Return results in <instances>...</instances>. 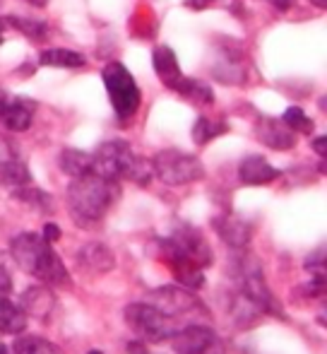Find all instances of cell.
I'll use <instances>...</instances> for the list:
<instances>
[{"instance_id": "cell-1", "label": "cell", "mask_w": 327, "mask_h": 354, "mask_svg": "<svg viewBox=\"0 0 327 354\" xmlns=\"http://www.w3.org/2000/svg\"><path fill=\"white\" fill-rule=\"evenodd\" d=\"M10 258L17 263L19 270L37 277L46 287H70L72 284L66 263L53 251V243H48L34 232H22L10 241Z\"/></svg>"}, {"instance_id": "cell-2", "label": "cell", "mask_w": 327, "mask_h": 354, "mask_svg": "<svg viewBox=\"0 0 327 354\" xmlns=\"http://www.w3.org/2000/svg\"><path fill=\"white\" fill-rule=\"evenodd\" d=\"M118 196H121L118 181L87 174V176L72 178L68 188V210L80 227H92L106 217Z\"/></svg>"}, {"instance_id": "cell-3", "label": "cell", "mask_w": 327, "mask_h": 354, "mask_svg": "<svg viewBox=\"0 0 327 354\" xmlns=\"http://www.w3.org/2000/svg\"><path fill=\"white\" fill-rule=\"evenodd\" d=\"M231 275H234L236 284H239V294L246 297L257 311L267 313V316L286 318L279 299H277L275 294H272V289L267 287L260 258L248 253L246 248L239 251V256L231 261Z\"/></svg>"}, {"instance_id": "cell-4", "label": "cell", "mask_w": 327, "mask_h": 354, "mask_svg": "<svg viewBox=\"0 0 327 354\" xmlns=\"http://www.w3.org/2000/svg\"><path fill=\"white\" fill-rule=\"evenodd\" d=\"M157 248H159V258L166 266L173 261H188L200 270H207L215 263L212 246L202 236L200 229L190 227V224H178L171 232V236L157 241Z\"/></svg>"}, {"instance_id": "cell-5", "label": "cell", "mask_w": 327, "mask_h": 354, "mask_svg": "<svg viewBox=\"0 0 327 354\" xmlns=\"http://www.w3.org/2000/svg\"><path fill=\"white\" fill-rule=\"evenodd\" d=\"M101 80H103V87H106L116 116L118 118L135 116L137 109H140L142 94H140V87H137L135 77L130 75V71H128L123 63L111 61L103 66Z\"/></svg>"}, {"instance_id": "cell-6", "label": "cell", "mask_w": 327, "mask_h": 354, "mask_svg": "<svg viewBox=\"0 0 327 354\" xmlns=\"http://www.w3.org/2000/svg\"><path fill=\"white\" fill-rule=\"evenodd\" d=\"M152 171L166 186H188L205 178V167L195 154L181 149H161L152 157Z\"/></svg>"}, {"instance_id": "cell-7", "label": "cell", "mask_w": 327, "mask_h": 354, "mask_svg": "<svg viewBox=\"0 0 327 354\" xmlns=\"http://www.w3.org/2000/svg\"><path fill=\"white\" fill-rule=\"evenodd\" d=\"M126 321L130 330L145 342H166L176 333V323L150 301H135L126 306Z\"/></svg>"}, {"instance_id": "cell-8", "label": "cell", "mask_w": 327, "mask_h": 354, "mask_svg": "<svg viewBox=\"0 0 327 354\" xmlns=\"http://www.w3.org/2000/svg\"><path fill=\"white\" fill-rule=\"evenodd\" d=\"M135 159V152L128 142L108 140L99 145L97 152L92 154V174L111 178V181H121V178H128Z\"/></svg>"}, {"instance_id": "cell-9", "label": "cell", "mask_w": 327, "mask_h": 354, "mask_svg": "<svg viewBox=\"0 0 327 354\" xmlns=\"http://www.w3.org/2000/svg\"><path fill=\"white\" fill-rule=\"evenodd\" d=\"M150 304L157 306L161 313H166L168 318H183V316H195V313H205L210 316L205 308V304L197 299V294L192 289H186L181 284H171V287H159L150 294Z\"/></svg>"}, {"instance_id": "cell-10", "label": "cell", "mask_w": 327, "mask_h": 354, "mask_svg": "<svg viewBox=\"0 0 327 354\" xmlns=\"http://www.w3.org/2000/svg\"><path fill=\"white\" fill-rule=\"evenodd\" d=\"M171 347L176 354H207L219 345V337L212 328L202 323H190V326L176 330L171 337Z\"/></svg>"}, {"instance_id": "cell-11", "label": "cell", "mask_w": 327, "mask_h": 354, "mask_svg": "<svg viewBox=\"0 0 327 354\" xmlns=\"http://www.w3.org/2000/svg\"><path fill=\"white\" fill-rule=\"evenodd\" d=\"M77 266H80L82 272H89V275H106L116 268V256L113 251L101 241H89L77 251L75 256Z\"/></svg>"}, {"instance_id": "cell-12", "label": "cell", "mask_w": 327, "mask_h": 354, "mask_svg": "<svg viewBox=\"0 0 327 354\" xmlns=\"http://www.w3.org/2000/svg\"><path fill=\"white\" fill-rule=\"evenodd\" d=\"M212 224H215L219 239L229 248H234V251L248 248V243L252 239V227L241 217H236V214H219V217L212 219Z\"/></svg>"}, {"instance_id": "cell-13", "label": "cell", "mask_w": 327, "mask_h": 354, "mask_svg": "<svg viewBox=\"0 0 327 354\" xmlns=\"http://www.w3.org/2000/svg\"><path fill=\"white\" fill-rule=\"evenodd\" d=\"M19 308L27 313V318L46 321L53 313V308H56V297H53L51 287H46V284H34V287H27L22 292Z\"/></svg>"}, {"instance_id": "cell-14", "label": "cell", "mask_w": 327, "mask_h": 354, "mask_svg": "<svg viewBox=\"0 0 327 354\" xmlns=\"http://www.w3.org/2000/svg\"><path fill=\"white\" fill-rule=\"evenodd\" d=\"M255 136L262 145L279 152H286L296 145V133L286 128L284 121H275V118H260L255 126Z\"/></svg>"}, {"instance_id": "cell-15", "label": "cell", "mask_w": 327, "mask_h": 354, "mask_svg": "<svg viewBox=\"0 0 327 354\" xmlns=\"http://www.w3.org/2000/svg\"><path fill=\"white\" fill-rule=\"evenodd\" d=\"M277 176H279V169H275L265 157H257V154H250L239 164V178L246 186H265Z\"/></svg>"}, {"instance_id": "cell-16", "label": "cell", "mask_w": 327, "mask_h": 354, "mask_svg": "<svg viewBox=\"0 0 327 354\" xmlns=\"http://www.w3.org/2000/svg\"><path fill=\"white\" fill-rule=\"evenodd\" d=\"M34 102H27V99L17 97V99H10L8 106L3 109L0 113V121L8 131L12 133H24L32 128V118H34Z\"/></svg>"}, {"instance_id": "cell-17", "label": "cell", "mask_w": 327, "mask_h": 354, "mask_svg": "<svg viewBox=\"0 0 327 354\" xmlns=\"http://www.w3.org/2000/svg\"><path fill=\"white\" fill-rule=\"evenodd\" d=\"M27 313L10 299V294H0V333L3 335H19L27 330Z\"/></svg>"}, {"instance_id": "cell-18", "label": "cell", "mask_w": 327, "mask_h": 354, "mask_svg": "<svg viewBox=\"0 0 327 354\" xmlns=\"http://www.w3.org/2000/svg\"><path fill=\"white\" fill-rule=\"evenodd\" d=\"M152 66H155V73L159 75L161 82L166 84L168 89L176 87L178 80L183 77L176 53H173V48H168V46H157L155 48V53H152Z\"/></svg>"}, {"instance_id": "cell-19", "label": "cell", "mask_w": 327, "mask_h": 354, "mask_svg": "<svg viewBox=\"0 0 327 354\" xmlns=\"http://www.w3.org/2000/svg\"><path fill=\"white\" fill-rule=\"evenodd\" d=\"M215 77H219L221 82L231 84V82H241L244 77V61H241V51L236 46L224 48L221 53V61H217V66L212 68Z\"/></svg>"}, {"instance_id": "cell-20", "label": "cell", "mask_w": 327, "mask_h": 354, "mask_svg": "<svg viewBox=\"0 0 327 354\" xmlns=\"http://www.w3.org/2000/svg\"><path fill=\"white\" fill-rule=\"evenodd\" d=\"M12 198H14V201H19V203H24V205H29L32 210L43 212V214H51L53 210H56V203H53V198L48 196L46 191H41V188H34L32 183L14 188Z\"/></svg>"}, {"instance_id": "cell-21", "label": "cell", "mask_w": 327, "mask_h": 354, "mask_svg": "<svg viewBox=\"0 0 327 354\" xmlns=\"http://www.w3.org/2000/svg\"><path fill=\"white\" fill-rule=\"evenodd\" d=\"M58 164H61V171L72 178L92 174V154L82 152V149H72V147L63 149L61 157H58Z\"/></svg>"}, {"instance_id": "cell-22", "label": "cell", "mask_w": 327, "mask_h": 354, "mask_svg": "<svg viewBox=\"0 0 327 354\" xmlns=\"http://www.w3.org/2000/svg\"><path fill=\"white\" fill-rule=\"evenodd\" d=\"M32 183V171L19 159H3L0 162V186L5 188H19Z\"/></svg>"}, {"instance_id": "cell-23", "label": "cell", "mask_w": 327, "mask_h": 354, "mask_svg": "<svg viewBox=\"0 0 327 354\" xmlns=\"http://www.w3.org/2000/svg\"><path fill=\"white\" fill-rule=\"evenodd\" d=\"M39 63L48 68H82L84 56L77 51H70V48H46V51L39 56Z\"/></svg>"}, {"instance_id": "cell-24", "label": "cell", "mask_w": 327, "mask_h": 354, "mask_svg": "<svg viewBox=\"0 0 327 354\" xmlns=\"http://www.w3.org/2000/svg\"><path fill=\"white\" fill-rule=\"evenodd\" d=\"M229 131V123L224 121V118H207V116H200L195 121V126H192V140L197 145H207L210 140H215V138L224 136V133Z\"/></svg>"}, {"instance_id": "cell-25", "label": "cell", "mask_w": 327, "mask_h": 354, "mask_svg": "<svg viewBox=\"0 0 327 354\" xmlns=\"http://www.w3.org/2000/svg\"><path fill=\"white\" fill-rule=\"evenodd\" d=\"M173 92L181 94V97H186V99H190V102H202V104L215 102V92H212L205 82H200V80H192V77H186V75L178 80V84L173 87Z\"/></svg>"}, {"instance_id": "cell-26", "label": "cell", "mask_w": 327, "mask_h": 354, "mask_svg": "<svg viewBox=\"0 0 327 354\" xmlns=\"http://www.w3.org/2000/svg\"><path fill=\"white\" fill-rule=\"evenodd\" d=\"M14 354H63L61 347H56L53 342H48L46 337L41 335H22L14 340V347H12Z\"/></svg>"}, {"instance_id": "cell-27", "label": "cell", "mask_w": 327, "mask_h": 354, "mask_svg": "<svg viewBox=\"0 0 327 354\" xmlns=\"http://www.w3.org/2000/svg\"><path fill=\"white\" fill-rule=\"evenodd\" d=\"M8 27H14L17 32H22L24 37L34 39V41H41L43 37L48 34V24L43 19H32V17H17V15H10Z\"/></svg>"}, {"instance_id": "cell-28", "label": "cell", "mask_w": 327, "mask_h": 354, "mask_svg": "<svg viewBox=\"0 0 327 354\" xmlns=\"http://www.w3.org/2000/svg\"><path fill=\"white\" fill-rule=\"evenodd\" d=\"M281 121H284L286 128H291V131L296 133V136H310L313 133V118L306 116V111L301 106H289L284 111V116H281Z\"/></svg>"}, {"instance_id": "cell-29", "label": "cell", "mask_w": 327, "mask_h": 354, "mask_svg": "<svg viewBox=\"0 0 327 354\" xmlns=\"http://www.w3.org/2000/svg\"><path fill=\"white\" fill-rule=\"evenodd\" d=\"M12 292V272L8 266V256L0 251V294H10Z\"/></svg>"}, {"instance_id": "cell-30", "label": "cell", "mask_w": 327, "mask_h": 354, "mask_svg": "<svg viewBox=\"0 0 327 354\" xmlns=\"http://www.w3.org/2000/svg\"><path fill=\"white\" fill-rule=\"evenodd\" d=\"M43 239H46L48 243H56L58 239L63 236V232H61V227L58 224H53V222H46L43 224V234H41Z\"/></svg>"}, {"instance_id": "cell-31", "label": "cell", "mask_w": 327, "mask_h": 354, "mask_svg": "<svg viewBox=\"0 0 327 354\" xmlns=\"http://www.w3.org/2000/svg\"><path fill=\"white\" fill-rule=\"evenodd\" d=\"M126 350L128 354H150V347H147L145 340H130Z\"/></svg>"}, {"instance_id": "cell-32", "label": "cell", "mask_w": 327, "mask_h": 354, "mask_svg": "<svg viewBox=\"0 0 327 354\" xmlns=\"http://www.w3.org/2000/svg\"><path fill=\"white\" fill-rule=\"evenodd\" d=\"M212 3H215V0H183V5H186L188 10H197V12H200V10H207Z\"/></svg>"}, {"instance_id": "cell-33", "label": "cell", "mask_w": 327, "mask_h": 354, "mask_svg": "<svg viewBox=\"0 0 327 354\" xmlns=\"http://www.w3.org/2000/svg\"><path fill=\"white\" fill-rule=\"evenodd\" d=\"M313 149L318 152V157H325V152H327V138L325 136H318L313 140Z\"/></svg>"}, {"instance_id": "cell-34", "label": "cell", "mask_w": 327, "mask_h": 354, "mask_svg": "<svg viewBox=\"0 0 327 354\" xmlns=\"http://www.w3.org/2000/svg\"><path fill=\"white\" fill-rule=\"evenodd\" d=\"M267 3H270L275 10H279V12H286V10H289L291 5L296 3V0H267Z\"/></svg>"}, {"instance_id": "cell-35", "label": "cell", "mask_w": 327, "mask_h": 354, "mask_svg": "<svg viewBox=\"0 0 327 354\" xmlns=\"http://www.w3.org/2000/svg\"><path fill=\"white\" fill-rule=\"evenodd\" d=\"M8 102H10V97L3 92V89H0V113H3V109H5V106H8Z\"/></svg>"}, {"instance_id": "cell-36", "label": "cell", "mask_w": 327, "mask_h": 354, "mask_svg": "<svg viewBox=\"0 0 327 354\" xmlns=\"http://www.w3.org/2000/svg\"><path fill=\"white\" fill-rule=\"evenodd\" d=\"M29 5H34V8H46L48 0H27Z\"/></svg>"}, {"instance_id": "cell-37", "label": "cell", "mask_w": 327, "mask_h": 354, "mask_svg": "<svg viewBox=\"0 0 327 354\" xmlns=\"http://www.w3.org/2000/svg\"><path fill=\"white\" fill-rule=\"evenodd\" d=\"M8 27V19L5 17H0V44H3V29Z\"/></svg>"}, {"instance_id": "cell-38", "label": "cell", "mask_w": 327, "mask_h": 354, "mask_svg": "<svg viewBox=\"0 0 327 354\" xmlns=\"http://www.w3.org/2000/svg\"><path fill=\"white\" fill-rule=\"evenodd\" d=\"M310 3H313V5H318L320 10H325V8H327V0H310Z\"/></svg>"}, {"instance_id": "cell-39", "label": "cell", "mask_w": 327, "mask_h": 354, "mask_svg": "<svg viewBox=\"0 0 327 354\" xmlns=\"http://www.w3.org/2000/svg\"><path fill=\"white\" fill-rule=\"evenodd\" d=\"M0 354H10V350H8V347L3 345V342H0Z\"/></svg>"}, {"instance_id": "cell-40", "label": "cell", "mask_w": 327, "mask_h": 354, "mask_svg": "<svg viewBox=\"0 0 327 354\" xmlns=\"http://www.w3.org/2000/svg\"><path fill=\"white\" fill-rule=\"evenodd\" d=\"M207 354H221V350H219V345H217V347H215V350H212V352H207Z\"/></svg>"}, {"instance_id": "cell-41", "label": "cell", "mask_w": 327, "mask_h": 354, "mask_svg": "<svg viewBox=\"0 0 327 354\" xmlns=\"http://www.w3.org/2000/svg\"><path fill=\"white\" fill-rule=\"evenodd\" d=\"M89 354H103L101 350H92V352H89Z\"/></svg>"}]
</instances>
